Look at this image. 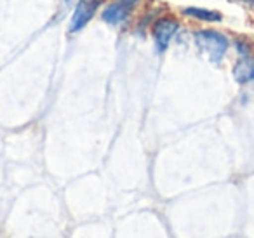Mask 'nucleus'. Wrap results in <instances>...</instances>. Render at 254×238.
I'll return each instance as SVG.
<instances>
[{
	"label": "nucleus",
	"instance_id": "obj_5",
	"mask_svg": "<svg viewBox=\"0 0 254 238\" xmlns=\"http://www.w3.org/2000/svg\"><path fill=\"white\" fill-rule=\"evenodd\" d=\"M233 77L239 84H249L254 80V58L242 56L233 66Z\"/></svg>",
	"mask_w": 254,
	"mask_h": 238
},
{
	"label": "nucleus",
	"instance_id": "obj_9",
	"mask_svg": "<svg viewBox=\"0 0 254 238\" xmlns=\"http://www.w3.org/2000/svg\"><path fill=\"white\" fill-rule=\"evenodd\" d=\"M64 2H71V0H64Z\"/></svg>",
	"mask_w": 254,
	"mask_h": 238
},
{
	"label": "nucleus",
	"instance_id": "obj_1",
	"mask_svg": "<svg viewBox=\"0 0 254 238\" xmlns=\"http://www.w3.org/2000/svg\"><path fill=\"white\" fill-rule=\"evenodd\" d=\"M193 37H195L197 47L211 61L219 63V61L225 58L230 42L223 33L216 32V30H198V32L193 33Z\"/></svg>",
	"mask_w": 254,
	"mask_h": 238
},
{
	"label": "nucleus",
	"instance_id": "obj_3",
	"mask_svg": "<svg viewBox=\"0 0 254 238\" xmlns=\"http://www.w3.org/2000/svg\"><path fill=\"white\" fill-rule=\"evenodd\" d=\"M139 0H113L112 4L106 5L105 11L101 12V19L106 25H122L129 16L132 14L136 7H138Z\"/></svg>",
	"mask_w": 254,
	"mask_h": 238
},
{
	"label": "nucleus",
	"instance_id": "obj_8",
	"mask_svg": "<svg viewBox=\"0 0 254 238\" xmlns=\"http://www.w3.org/2000/svg\"><path fill=\"white\" fill-rule=\"evenodd\" d=\"M237 2H240V4H246V5H251V7H254V0H237Z\"/></svg>",
	"mask_w": 254,
	"mask_h": 238
},
{
	"label": "nucleus",
	"instance_id": "obj_7",
	"mask_svg": "<svg viewBox=\"0 0 254 238\" xmlns=\"http://www.w3.org/2000/svg\"><path fill=\"white\" fill-rule=\"evenodd\" d=\"M249 49L251 47L244 40H237V51H239L240 56H249Z\"/></svg>",
	"mask_w": 254,
	"mask_h": 238
},
{
	"label": "nucleus",
	"instance_id": "obj_2",
	"mask_svg": "<svg viewBox=\"0 0 254 238\" xmlns=\"http://www.w3.org/2000/svg\"><path fill=\"white\" fill-rule=\"evenodd\" d=\"M178 30H180V21L176 18L164 16V18L157 19L153 25V40H155V47L159 53H164L169 47V44L176 37Z\"/></svg>",
	"mask_w": 254,
	"mask_h": 238
},
{
	"label": "nucleus",
	"instance_id": "obj_4",
	"mask_svg": "<svg viewBox=\"0 0 254 238\" xmlns=\"http://www.w3.org/2000/svg\"><path fill=\"white\" fill-rule=\"evenodd\" d=\"M103 0H78L77 7H75V12L71 16L70 21V32H78L82 30L92 18H94L96 11L99 9Z\"/></svg>",
	"mask_w": 254,
	"mask_h": 238
},
{
	"label": "nucleus",
	"instance_id": "obj_6",
	"mask_svg": "<svg viewBox=\"0 0 254 238\" xmlns=\"http://www.w3.org/2000/svg\"><path fill=\"white\" fill-rule=\"evenodd\" d=\"M183 12H185V16H190V18L200 19V21H209V23L221 21V18H223L218 11L204 9V7H185Z\"/></svg>",
	"mask_w": 254,
	"mask_h": 238
}]
</instances>
